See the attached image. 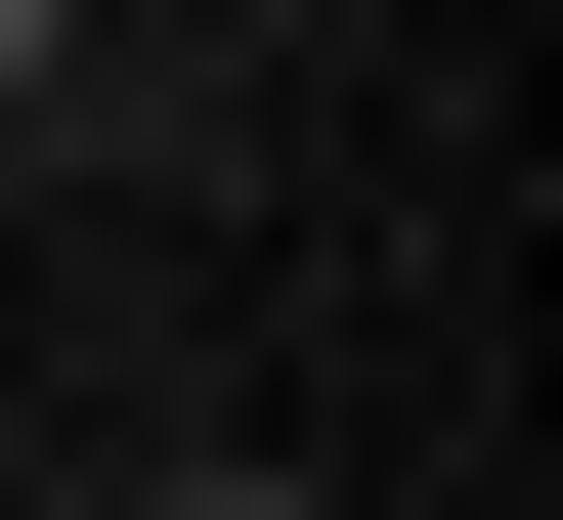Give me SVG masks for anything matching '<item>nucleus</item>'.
I'll return each mask as SVG.
<instances>
[{
  "label": "nucleus",
  "instance_id": "obj_1",
  "mask_svg": "<svg viewBox=\"0 0 563 520\" xmlns=\"http://www.w3.org/2000/svg\"><path fill=\"white\" fill-rule=\"evenodd\" d=\"M87 87H131V0H0V174H44V131H87Z\"/></svg>",
  "mask_w": 563,
  "mask_h": 520
},
{
  "label": "nucleus",
  "instance_id": "obj_2",
  "mask_svg": "<svg viewBox=\"0 0 563 520\" xmlns=\"http://www.w3.org/2000/svg\"><path fill=\"white\" fill-rule=\"evenodd\" d=\"M131 520H347V477H131Z\"/></svg>",
  "mask_w": 563,
  "mask_h": 520
}]
</instances>
